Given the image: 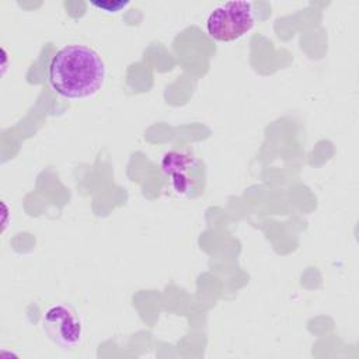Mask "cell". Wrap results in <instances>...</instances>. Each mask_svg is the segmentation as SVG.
<instances>
[{"mask_svg":"<svg viewBox=\"0 0 359 359\" xmlns=\"http://www.w3.org/2000/svg\"><path fill=\"white\" fill-rule=\"evenodd\" d=\"M42 327L48 338L63 349H72L83 339V323L76 310L65 303L50 304L43 311Z\"/></svg>","mask_w":359,"mask_h":359,"instance_id":"3","label":"cell"},{"mask_svg":"<svg viewBox=\"0 0 359 359\" xmlns=\"http://www.w3.org/2000/svg\"><path fill=\"white\" fill-rule=\"evenodd\" d=\"M161 171L178 195H189L198 181V161L187 151H167L161 158Z\"/></svg>","mask_w":359,"mask_h":359,"instance_id":"4","label":"cell"},{"mask_svg":"<svg viewBox=\"0 0 359 359\" xmlns=\"http://www.w3.org/2000/svg\"><path fill=\"white\" fill-rule=\"evenodd\" d=\"M255 25L251 1L237 0L217 4L206 18V31L210 38L231 42L247 35Z\"/></svg>","mask_w":359,"mask_h":359,"instance_id":"2","label":"cell"},{"mask_svg":"<svg viewBox=\"0 0 359 359\" xmlns=\"http://www.w3.org/2000/svg\"><path fill=\"white\" fill-rule=\"evenodd\" d=\"M90 4L91 6H94V7H97L98 10H102L104 13H119V11H122V10H125L129 4H130V1H123V0H114V1H111V0H101V1H90Z\"/></svg>","mask_w":359,"mask_h":359,"instance_id":"5","label":"cell"},{"mask_svg":"<svg viewBox=\"0 0 359 359\" xmlns=\"http://www.w3.org/2000/svg\"><path fill=\"white\" fill-rule=\"evenodd\" d=\"M107 77L105 62L87 45H66L52 57L48 69L50 87L63 98L84 100L95 95Z\"/></svg>","mask_w":359,"mask_h":359,"instance_id":"1","label":"cell"}]
</instances>
